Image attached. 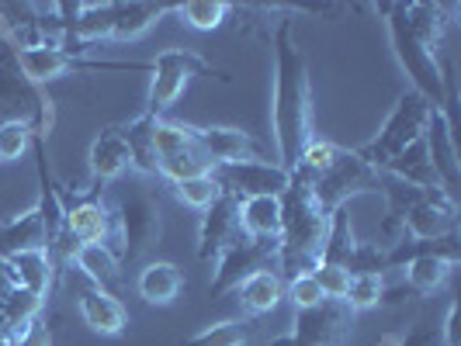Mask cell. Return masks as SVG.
Masks as SVG:
<instances>
[{"label": "cell", "mask_w": 461, "mask_h": 346, "mask_svg": "<svg viewBox=\"0 0 461 346\" xmlns=\"http://www.w3.org/2000/svg\"><path fill=\"white\" fill-rule=\"evenodd\" d=\"M277 166L295 170L302 146L312 138V87L305 56L292 39V24L275 28V104H271Z\"/></svg>", "instance_id": "6da1fadb"}, {"label": "cell", "mask_w": 461, "mask_h": 346, "mask_svg": "<svg viewBox=\"0 0 461 346\" xmlns=\"http://www.w3.org/2000/svg\"><path fill=\"white\" fill-rule=\"evenodd\" d=\"M330 232V211L312 194V181L292 170V181L281 194V235H277L275 274H312L323 260V243Z\"/></svg>", "instance_id": "7a4b0ae2"}, {"label": "cell", "mask_w": 461, "mask_h": 346, "mask_svg": "<svg viewBox=\"0 0 461 346\" xmlns=\"http://www.w3.org/2000/svg\"><path fill=\"white\" fill-rule=\"evenodd\" d=\"M385 14V24H389V39H393L395 59L399 67L406 69V76L413 80V91L430 101V108H440L447 111V73H440L438 56L430 49H423L413 39V31L406 28V18H402V4H385L382 7Z\"/></svg>", "instance_id": "3957f363"}, {"label": "cell", "mask_w": 461, "mask_h": 346, "mask_svg": "<svg viewBox=\"0 0 461 346\" xmlns=\"http://www.w3.org/2000/svg\"><path fill=\"white\" fill-rule=\"evenodd\" d=\"M115 215V232H112V250H115L118 263L129 267L139 263L160 243V205L153 194L146 191H129L122 194V201L112 208Z\"/></svg>", "instance_id": "277c9868"}, {"label": "cell", "mask_w": 461, "mask_h": 346, "mask_svg": "<svg viewBox=\"0 0 461 346\" xmlns=\"http://www.w3.org/2000/svg\"><path fill=\"white\" fill-rule=\"evenodd\" d=\"M430 111H434L430 101H423L416 91L399 93L393 115L385 118L382 132L371 138L368 146L357 149L361 160H368L375 170H385L399 153H406L413 142L423 138V129H427V121H430Z\"/></svg>", "instance_id": "5b68a950"}, {"label": "cell", "mask_w": 461, "mask_h": 346, "mask_svg": "<svg viewBox=\"0 0 461 346\" xmlns=\"http://www.w3.org/2000/svg\"><path fill=\"white\" fill-rule=\"evenodd\" d=\"M382 181H385V173L375 170L368 160H361L357 149H340V153H337V163L326 170L323 177L312 181V194H316V201L323 205V211L333 215L337 208L350 205V198L382 191Z\"/></svg>", "instance_id": "8992f818"}, {"label": "cell", "mask_w": 461, "mask_h": 346, "mask_svg": "<svg viewBox=\"0 0 461 346\" xmlns=\"http://www.w3.org/2000/svg\"><path fill=\"white\" fill-rule=\"evenodd\" d=\"M153 80H149V93H146V115L163 118L177 97L185 93V87L198 76V73H208V63L198 56V52H187V49H167L157 56L153 63Z\"/></svg>", "instance_id": "52a82bcc"}, {"label": "cell", "mask_w": 461, "mask_h": 346, "mask_svg": "<svg viewBox=\"0 0 461 346\" xmlns=\"http://www.w3.org/2000/svg\"><path fill=\"white\" fill-rule=\"evenodd\" d=\"M153 142H157V156H160V177L163 181L177 184V181L198 177V173H212V163H208L205 153L194 146L191 129L181 125V121L157 118Z\"/></svg>", "instance_id": "ba28073f"}, {"label": "cell", "mask_w": 461, "mask_h": 346, "mask_svg": "<svg viewBox=\"0 0 461 346\" xmlns=\"http://www.w3.org/2000/svg\"><path fill=\"white\" fill-rule=\"evenodd\" d=\"M212 177L219 181V187L232 194V198H260V194H271L281 198L285 187L292 181V170L277 166L267 160H243V163H226V166H215Z\"/></svg>", "instance_id": "9c48e42d"}, {"label": "cell", "mask_w": 461, "mask_h": 346, "mask_svg": "<svg viewBox=\"0 0 461 346\" xmlns=\"http://www.w3.org/2000/svg\"><path fill=\"white\" fill-rule=\"evenodd\" d=\"M277 256V243H267V239H250V235H240L226 253L215 260V274H212V284L208 291L212 295H226V291H236V284L243 277H250L254 271H264L271 267ZM275 271V267H271Z\"/></svg>", "instance_id": "30bf717a"}, {"label": "cell", "mask_w": 461, "mask_h": 346, "mask_svg": "<svg viewBox=\"0 0 461 346\" xmlns=\"http://www.w3.org/2000/svg\"><path fill=\"white\" fill-rule=\"evenodd\" d=\"M18 69L24 73L28 84H49L59 80L69 69H142L129 63H91L84 56H73L63 46H35V49H14Z\"/></svg>", "instance_id": "8fae6325"}, {"label": "cell", "mask_w": 461, "mask_h": 346, "mask_svg": "<svg viewBox=\"0 0 461 346\" xmlns=\"http://www.w3.org/2000/svg\"><path fill=\"white\" fill-rule=\"evenodd\" d=\"M243 235L240 229V198L232 194H219L212 205L202 211V226H198V256L212 263L230 250L232 243Z\"/></svg>", "instance_id": "7c38bea8"}, {"label": "cell", "mask_w": 461, "mask_h": 346, "mask_svg": "<svg viewBox=\"0 0 461 346\" xmlns=\"http://www.w3.org/2000/svg\"><path fill=\"white\" fill-rule=\"evenodd\" d=\"M194 146L205 153V160L215 166L243 160H260V142L243 129H230V125H187Z\"/></svg>", "instance_id": "4fadbf2b"}, {"label": "cell", "mask_w": 461, "mask_h": 346, "mask_svg": "<svg viewBox=\"0 0 461 346\" xmlns=\"http://www.w3.org/2000/svg\"><path fill=\"white\" fill-rule=\"evenodd\" d=\"M427 160L438 173V184L455 198L458 194V146H455V118L444 115L440 108L430 111V121L423 129Z\"/></svg>", "instance_id": "5bb4252c"}, {"label": "cell", "mask_w": 461, "mask_h": 346, "mask_svg": "<svg viewBox=\"0 0 461 346\" xmlns=\"http://www.w3.org/2000/svg\"><path fill=\"white\" fill-rule=\"evenodd\" d=\"M63 232H67L77 246H91V243L112 246V232H115L112 205H104L97 194H87V198H80L77 205H67Z\"/></svg>", "instance_id": "9a60e30c"}, {"label": "cell", "mask_w": 461, "mask_h": 346, "mask_svg": "<svg viewBox=\"0 0 461 346\" xmlns=\"http://www.w3.org/2000/svg\"><path fill=\"white\" fill-rule=\"evenodd\" d=\"M347 325H350V312L344 301H323L320 308L309 312H295V346H337L344 340Z\"/></svg>", "instance_id": "2e32d148"}, {"label": "cell", "mask_w": 461, "mask_h": 346, "mask_svg": "<svg viewBox=\"0 0 461 346\" xmlns=\"http://www.w3.org/2000/svg\"><path fill=\"white\" fill-rule=\"evenodd\" d=\"M87 166H91L94 184H112L125 170H132L129 146H125L122 129H104L101 136L94 138L91 149H87Z\"/></svg>", "instance_id": "e0dca14e"}, {"label": "cell", "mask_w": 461, "mask_h": 346, "mask_svg": "<svg viewBox=\"0 0 461 346\" xmlns=\"http://www.w3.org/2000/svg\"><path fill=\"white\" fill-rule=\"evenodd\" d=\"M458 263V246H440L430 253H416L406 260V284L413 295H434L440 284L451 277V267Z\"/></svg>", "instance_id": "ac0fdd59"}, {"label": "cell", "mask_w": 461, "mask_h": 346, "mask_svg": "<svg viewBox=\"0 0 461 346\" xmlns=\"http://www.w3.org/2000/svg\"><path fill=\"white\" fill-rule=\"evenodd\" d=\"M80 319L84 325L97 333V336H122L125 325H129V312L125 305L112 295V291H101V288H87L80 295Z\"/></svg>", "instance_id": "d6986e66"}, {"label": "cell", "mask_w": 461, "mask_h": 346, "mask_svg": "<svg viewBox=\"0 0 461 346\" xmlns=\"http://www.w3.org/2000/svg\"><path fill=\"white\" fill-rule=\"evenodd\" d=\"M136 291L146 305L167 308V305H174L177 295L185 291V274H181L170 260H149V263H142V271H139Z\"/></svg>", "instance_id": "ffe728a7"}, {"label": "cell", "mask_w": 461, "mask_h": 346, "mask_svg": "<svg viewBox=\"0 0 461 346\" xmlns=\"http://www.w3.org/2000/svg\"><path fill=\"white\" fill-rule=\"evenodd\" d=\"M42 246H49V232L39 205H32L22 215H11L7 222H0V256L42 250Z\"/></svg>", "instance_id": "44dd1931"}, {"label": "cell", "mask_w": 461, "mask_h": 346, "mask_svg": "<svg viewBox=\"0 0 461 346\" xmlns=\"http://www.w3.org/2000/svg\"><path fill=\"white\" fill-rule=\"evenodd\" d=\"M236 295H240V305H243L250 315H271L277 305L285 301V277L275 274L271 267L254 271V274L243 277V280L236 284Z\"/></svg>", "instance_id": "7402d4cb"}, {"label": "cell", "mask_w": 461, "mask_h": 346, "mask_svg": "<svg viewBox=\"0 0 461 346\" xmlns=\"http://www.w3.org/2000/svg\"><path fill=\"white\" fill-rule=\"evenodd\" d=\"M153 129H157V118L142 115L132 118L122 136H125V146H129V160H132V170L142 173V177H160V156H157V142H153Z\"/></svg>", "instance_id": "603a6c76"}, {"label": "cell", "mask_w": 461, "mask_h": 346, "mask_svg": "<svg viewBox=\"0 0 461 346\" xmlns=\"http://www.w3.org/2000/svg\"><path fill=\"white\" fill-rule=\"evenodd\" d=\"M4 260H7V267L14 271L18 288L32 291V295H39L42 301L49 298V288H52V267H56L49 246H42V250H24V253H11V256H4Z\"/></svg>", "instance_id": "cb8c5ba5"}, {"label": "cell", "mask_w": 461, "mask_h": 346, "mask_svg": "<svg viewBox=\"0 0 461 346\" xmlns=\"http://www.w3.org/2000/svg\"><path fill=\"white\" fill-rule=\"evenodd\" d=\"M455 7H444V4H402V18L406 28L413 31V39L423 49H430L438 56L440 42H444V31H447V14Z\"/></svg>", "instance_id": "d4e9b609"}, {"label": "cell", "mask_w": 461, "mask_h": 346, "mask_svg": "<svg viewBox=\"0 0 461 346\" xmlns=\"http://www.w3.org/2000/svg\"><path fill=\"white\" fill-rule=\"evenodd\" d=\"M240 229L250 239L277 243V235H281V198H271V194L243 198L240 201Z\"/></svg>", "instance_id": "484cf974"}, {"label": "cell", "mask_w": 461, "mask_h": 346, "mask_svg": "<svg viewBox=\"0 0 461 346\" xmlns=\"http://www.w3.org/2000/svg\"><path fill=\"white\" fill-rule=\"evenodd\" d=\"M167 11H174V4H115V22H112V39L115 42H136L142 39L153 24L160 22Z\"/></svg>", "instance_id": "4316f807"}, {"label": "cell", "mask_w": 461, "mask_h": 346, "mask_svg": "<svg viewBox=\"0 0 461 346\" xmlns=\"http://www.w3.org/2000/svg\"><path fill=\"white\" fill-rule=\"evenodd\" d=\"M385 177H393V181H402V184L410 187H420V191H434L438 184V173H434V166L427 160V146H423V138L413 142L406 153H399L385 170H382ZM444 191V187H440Z\"/></svg>", "instance_id": "83f0119b"}, {"label": "cell", "mask_w": 461, "mask_h": 346, "mask_svg": "<svg viewBox=\"0 0 461 346\" xmlns=\"http://www.w3.org/2000/svg\"><path fill=\"white\" fill-rule=\"evenodd\" d=\"M69 263H77V271L91 280L94 288H101V291H108L112 284L118 280V271H122V263H118V256L112 246H104V243H91V246H80Z\"/></svg>", "instance_id": "f1b7e54d"}, {"label": "cell", "mask_w": 461, "mask_h": 346, "mask_svg": "<svg viewBox=\"0 0 461 346\" xmlns=\"http://www.w3.org/2000/svg\"><path fill=\"white\" fill-rule=\"evenodd\" d=\"M354 250H357V239L350 232V215H347V208H337L330 215V232H326L323 260L320 263H340V267H347Z\"/></svg>", "instance_id": "f546056e"}, {"label": "cell", "mask_w": 461, "mask_h": 346, "mask_svg": "<svg viewBox=\"0 0 461 346\" xmlns=\"http://www.w3.org/2000/svg\"><path fill=\"white\" fill-rule=\"evenodd\" d=\"M174 11L181 14V22L194 31H215L226 22V14L232 11V4L226 0H187V4H174Z\"/></svg>", "instance_id": "4dcf8cb0"}, {"label": "cell", "mask_w": 461, "mask_h": 346, "mask_svg": "<svg viewBox=\"0 0 461 346\" xmlns=\"http://www.w3.org/2000/svg\"><path fill=\"white\" fill-rule=\"evenodd\" d=\"M385 301V277L382 274H354L350 277V288L344 295V308L350 315L357 312H368L375 305Z\"/></svg>", "instance_id": "1f68e13d"}, {"label": "cell", "mask_w": 461, "mask_h": 346, "mask_svg": "<svg viewBox=\"0 0 461 346\" xmlns=\"http://www.w3.org/2000/svg\"><path fill=\"white\" fill-rule=\"evenodd\" d=\"M185 346H250V323L243 319H226V323L205 325L194 333Z\"/></svg>", "instance_id": "d6a6232c"}, {"label": "cell", "mask_w": 461, "mask_h": 346, "mask_svg": "<svg viewBox=\"0 0 461 346\" xmlns=\"http://www.w3.org/2000/svg\"><path fill=\"white\" fill-rule=\"evenodd\" d=\"M337 153H340V146H337V142L312 136L309 142H305V146H302L295 170H302V173H305L309 181H316V177H323L326 170H330V166L337 163Z\"/></svg>", "instance_id": "836d02e7"}, {"label": "cell", "mask_w": 461, "mask_h": 346, "mask_svg": "<svg viewBox=\"0 0 461 346\" xmlns=\"http://www.w3.org/2000/svg\"><path fill=\"white\" fill-rule=\"evenodd\" d=\"M32 146V121L28 118H4L0 121V163H18Z\"/></svg>", "instance_id": "e575fe53"}, {"label": "cell", "mask_w": 461, "mask_h": 346, "mask_svg": "<svg viewBox=\"0 0 461 346\" xmlns=\"http://www.w3.org/2000/svg\"><path fill=\"white\" fill-rule=\"evenodd\" d=\"M174 194H177L181 205L194 208V211H205V208L222 194V187H219V181H215L212 173H198V177L177 181V184H174Z\"/></svg>", "instance_id": "d590c367"}, {"label": "cell", "mask_w": 461, "mask_h": 346, "mask_svg": "<svg viewBox=\"0 0 461 346\" xmlns=\"http://www.w3.org/2000/svg\"><path fill=\"white\" fill-rule=\"evenodd\" d=\"M285 301H292L295 312H309V308H320L323 305V288L316 284L312 274H295L285 280Z\"/></svg>", "instance_id": "8d00e7d4"}, {"label": "cell", "mask_w": 461, "mask_h": 346, "mask_svg": "<svg viewBox=\"0 0 461 346\" xmlns=\"http://www.w3.org/2000/svg\"><path fill=\"white\" fill-rule=\"evenodd\" d=\"M312 277H316V284L323 288L326 301H344L347 288H350V277L354 274H350L347 267H340V263H316Z\"/></svg>", "instance_id": "74e56055"}, {"label": "cell", "mask_w": 461, "mask_h": 346, "mask_svg": "<svg viewBox=\"0 0 461 346\" xmlns=\"http://www.w3.org/2000/svg\"><path fill=\"white\" fill-rule=\"evenodd\" d=\"M14 288H18V280H14V271H11V267H7V260L0 256V301L7 298Z\"/></svg>", "instance_id": "f35d334b"}, {"label": "cell", "mask_w": 461, "mask_h": 346, "mask_svg": "<svg viewBox=\"0 0 461 346\" xmlns=\"http://www.w3.org/2000/svg\"><path fill=\"white\" fill-rule=\"evenodd\" d=\"M7 336H11V323H7V312H4V301H0V346L7 343Z\"/></svg>", "instance_id": "ab89813d"}, {"label": "cell", "mask_w": 461, "mask_h": 346, "mask_svg": "<svg viewBox=\"0 0 461 346\" xmlns=\"http://www.w3.org/2000/svg\"><path fill=\"white\" fill-rule=\"evenodd\" d=\"M271 346H295V336H292V333H285V336L271 340Z\"/></svg>", "instance_id": "60d3db41"}, {"label": "cell", "mask_w": 461, "mask_h": 346, "mask_svg": "<svg viewBox=\"0 0 461 346\" xmlns=\"http://www.w3.org/2000/svg\"><path fill=\"white\" fill-rule=\"evenodd\" d=\"M4 346H14V343H4Z\"/></svg>", "instance_id": "b9f144b4"}]
</instances>
